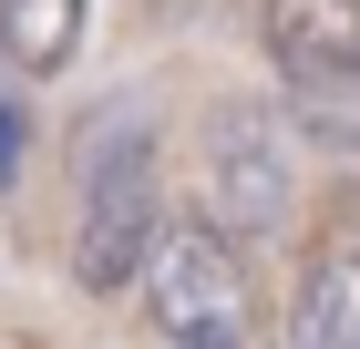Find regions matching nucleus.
Listing matches in <instances>:
<instances>
[{"label": "nucleus", "mask_w": 360, "mask_h": 349, "mask_svg": "<svg viewBox=\"0 0 360 349\" xmlns=\"http://www.w3.org/2000/svg\"><path fill=\"white\" fill-rule=\"evenodd\" d=\"M21 175V103H0V185Z\"/></svg>", "instance_id": "nucleus-8"}, {"label": "nucleus", "mask_w": 360, "mask_h": 349, "mask_svg": "<svg viewBox=\"0 0 360 349\" xmlns=\"http://www.w3.org/2000/svg\"><path fill=\"white\" fill-rule=\"evenodd\" d=\"M288 124H299L319 154H360V72L330 82H288Z\"/></svg>", "instance_id": "nucleus-7"}, {"label": "nucleus", "mask_w": 360, "mask_h": 349, "mask_svg": "<svg viewBox=\"0 0 360 349\" xmlns=\"http://www.w3.org/2000/svg\"><path fill=\"white\" fill-rule=\"evenodd\" d=\"M195 164H206V216H217L237 246L278 237V226L299 216V164H288L278 113H257V103H217V113H206Z\"/></svg>", "instance_id": "nucleus-3"}, {"label": "nucleus", "mask_w": 360, "mask_h": 349, "mask_svg": "<svg viewBox=\"0 0 360 349\" xmlns=\"http://www.w3.org/2000/svg\"><path fill=\"white\" fill-rule=\"evenodd\" d=\"M257 41H268L278 82L360 72V0H268L257 11Z\"/></svg>", "instance_id": "nucleus-4"}, {"label": "nucleus", "mask_w": 360, "mask_h": 349, "mask_svg": "<svg viewBox=\"0 0 360 349\" xmlns=\"http://www.w3.org/2000/svg\"><path fill=\"white\" fill-rule=\"evenodd\" d=\"M72 185H83V206H72V288L83 298H124L144 277L155 226H165L144 103H103L83 134H72Z\"/></svg>", "instance_id": "nucleus-1"}, {"label": "nucleus", "mask_w": 360, "mask_h": 349, "mask_svg": "<svg viewBox=\"0 0 360 349\" xmlns=\"http://www.w3.org/2000/svg\"><path fill=\"white\" fill-rule=\"evenodd\" d=\"M83 41V0H0V62L21 72H62Z\"/></svg>", "instance_id": "nucleus-6"}, {"label": "nucleus", "mask_w": 360, "mask_h": 349, "mask_svg": "<svg viewBox=\"0 0 360 349\" xmlns=\"http://www.w3.org/2000/svg\"><path fill=\"white\" fill-rule=\"evenodd\" d=\"M144 329L175 349H237L257 329V298H248V246L226 237L217 216H195V226H155L144 246Z\"/></svg>", "instance_id": "nucleus-2"}, {"label": "nucleus", "mask_w": 360, "mask_h": 349, "mask_svg": "<svg viewBox=\"0 0 360 349\" xmlns=\"http://www.w3.org/2000/svg\"><path fill=\"white\" fill-rule=\"evenodd\" d=\"M288 339L309 349H360V246H319L288 308Z\"/></svg>", "instance_id": "nucleus-5"}]
</instances>
